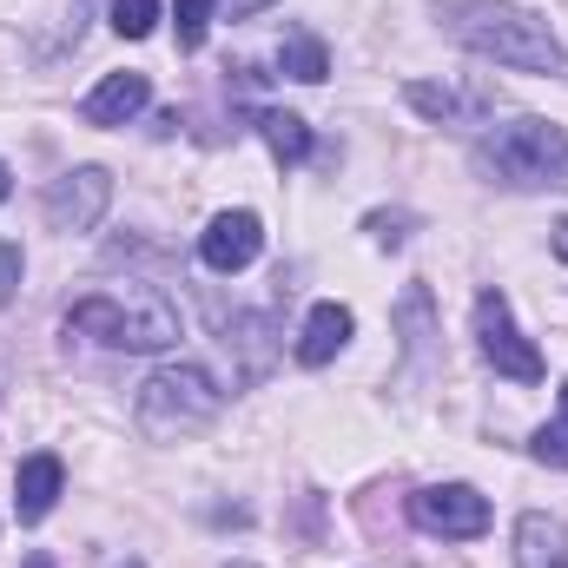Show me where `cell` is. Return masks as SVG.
I'll use <instances>...</instances> for the list:
<instances>
[{"mask_svg": "<svg viewBox=\"0 0 568 568\" xmlns=\"http://www.w3.org/2000/svg\"><path fill=\"white\" fill-rule=\"evenodd\" d=\"M436 20L456 47H469L476 60L516 67V73H549L568 80V47L549 33V20L503 7V0H436Z\"/></svg>", "mask_w": 568, "mask_h": 568, "instance_id": "1", "label": "cell"}, {"mask_svg": "<svg viewBox=\"0 0 568 568\" xmlns=\"http://www.w3.org/2000/svg\"><path fill=\"white\" fill-rule=\"evenodd\" d=\"M476 172L489 185H509V192H568V133L556 120H509V126H489L476 140Z\"/></svg>", "mask_w": 568, "mask_h": 568, "instance_id": "2", "label": "cell"}, {"mask_svg": "<svg viewBox=\"0 0 568 568\" xmlns=\"http://www.w3.org/2000/svg\"><path fill=\"white\" fill-rule=\"evenodd\" d=\"M67 337H93L106 351H165L179 344V311L159 291H93L67 311Z\"/></svg>", "mask_w": 568, "mask_h": 568, "instance_id": "3", "label": "cell"}, {"mask_svg": "<svg viewBox=\"0 0 568 568\" xmlns=\"http://www.w3.org/2000/svg\"><path fill=\"white\" fill-rule=\"evenodd\" d=\"M225 410V390L205 364H165L140 384V429L145 436H192Z\"/></svg>", "mask_w": 568, "mask_h": 568, "instance_id": "4", "label": "cell"}, {"mask_svg": "<svg viewBox=\"0 0 568 568\" xmlns=\"http://www.w3.org/2000/svg\"><path fill=\"white\" fill-rule=\"evenodd\" d=\"M476 344H483V357L496 364V377H516V384H542V351L516 331V317H509V297L503 291H483L476 297Z\"/></svg>", "mask_w": 568, "mask_h": 568, "instance_id": "5", "label": "cell"}, {"mask_svg": "<svg viewBox=\"0 0 568 568\" xmlns=\"http://www.w3.org/2000/svg\"><path fill=\"white\" fill-rule=\"evenodd\" d=\"M410 523L443 542H476V536H489V496L469 483H429L410 496Z\"/></svg>", "mask_w": 568, "mask_h": 568, "instance_id": "6", "label": "cell"}, {"mask_svg": "<svg viewBox=\"0 0 568 568\" xmlns=\"http://www.w3.org/2000/svg\"><path fill=\"white\" fill-rule=\"evenodd\" d=\"M106 205H113V179L100 165H80V172H67V179L47 185V219L60 232H93L106 219Z\"/></svg>", "mask_w": 568, "mask_h": 568, "instance_id": "7", "label": "cell"}, {"mask_svg": "<svg viewBox=\"0 0 568 568\" xmlns=\"http://www.w3.org/2000/svg\"><path fill=\"white\" fill-rule=\"evenodd\" d=\"M258 252H265V225H258V212H219V219L199 232V258H205V272H245Z\"/></svg>", "mask_w": 568, "mask_h": 568, "instance_id": "8", "label": "cell"}, {"mask_svg": "<svg viewBox=\"0 0 568 568\" xmlns=\"http://www.w3.org/2000/svg\"><path fill=\"white\" fill-rule=\"evenodd\" d=\"M145 106H152V80H145V73H106V80L87 93L80 120H87V126H126V120H140Z\"/></svg>", "mask_w": 568, "mask_h": 568, "instance_id": "9", "label": "cell"}, {"mask_svg": "<svg viewBox=\"0 0 568 568\" xmlns=\"http://www.w3.org/2000/svg\"><path fill=\"white\" fill-rule=\"evenodd\" d=\"M60 483H67V469H60V456H53V449L27 456V463H20V476H13V516H20V523H47V516H53V503H60Z\"/></svg>", "mask_w": 568, "mask_h": 568, "instance_id": "10", "label": "cell"}, {"mask_svg": "<svg viewBox=\"0 0 568 568\" xmlns=\"http://www.w3.org/2000/svg\"><path fill=\"white\" fill-rule=\"evenodd\" d=\"M351 331H357V317H351L344 304H331V297H324V304H311L304 337H297V364H311V371H317V364H331V357L351 344Z\"/></svg>", "mask_w": 568, "mask_h": 568, "instance_id": "11", "label": "cell"}, {"mask_svg": "<svg viewBox=\"0 0 568 568\" xmlns=\"http://www.w3.org/2000/svg\"><path fill=\"white\" fill-rule=\"evenodd\" d=\"M516 568H568V529L549 509H529L516 523Z\"/></svg>", "mask_w": 568, "mask_h": 568, "instance_id": "12", "label": "cell"}, {"mask_svg": "<svg viewBox=\"0 0 568 568\" xmlns=\"http://www.w3.org/2000/svg\"><path fill=\"white\" fill-rule=\"evenodd\" d=\"M404 100H410L424 120H483V113H489V93H463V87H436V80H410Z\"/></svg>", "mask_w": 568, "mask_h": 568, "instance_id": "13", "label": "cell"}, {"mask_svg": "<svg viewBox=\"0 0 568 568\" xmlns=\"http://www.w3.org/2000/svg\"><path fill=\"white\" fill-rule=\"evenodd\" d=\"M258 133H265V145H272L278 165H304V159H311V126H304L297 113H258Z\"/></svg>", "mask_w": 568, "mask_h": 568, "instance_id": "14", "label": "cell"}, {"mask_svg": "<svg viewBox=\"0 0 568 568\" xmlns=\"http://www.w3.org/2000/svg\"><path fill=\"white\" fill-rule=\"evenodd\" d=\"M278 67L291 73V80H304V87H317V80L331 73V47H324L317 33H284V47H278Z\"/></svg>", "mask_w": 568, "mask_h": 568, "instance_id": "15", "label": "cell"}, {"mask_svg": "<svg viewBox=\"0 0 568 568\" xmlns=\"http://www.w3.org/2000/svg\"><path fill=\"white\" fill-rule=\"evenodd\" d=\"M172 27H179V53H199L205 33H212V0H179L172 7Z\"/></svg>", "mask_w": 568, "mask_h": 568, "instance_id": "16", "label": "cell"}, {"mask_svg": "<svg viewBox=\"0 0 568 568\" xmlns=\"http://www.w3.org/2000/svg\"><path fill=\"white\" fill-rule=\"evenodd\" d=\"M159 7H165V0H113V33H120V40H145V33L159 27Z\"/></svg>", "mask_w": 568, "mask_h": 568, "instance_id": "17", "label": "cell"}, {"mask_svg": "<svg viewBox=\"0 0 568 568\" xmlns=\"http://www.w3.org/2000/svg\"><path fill=\"white\" fill-rule=\"evenodd\" d=\"M529 456L549 463V469H568V424H542L529 436Z\"/></svg>", "mask_w": 568, "mask_h": 568, "instance_id": "18", "label": "cell"}, {"mask_svg": "<svg viewBox=\"0 0 568 568\" xmlns=\"http://www.w3.org/2000/svg\"><path fill=\"white\" fill-rule=\"evenodd\" d=\"M20 272H27L20 245H13V239H0V304H13V291H20Z\"/></svg>", "mask_w": 568, "mask_h": 568, "instance_id": "19", "label": "cell"}, {"mask_svg": "<svg viewBox=\"0 0 568 568\" xmlns=\"http://www.w3.org/2000/svg\"><path fill=\"white\" fill-rule=\"evenodd\" d=\"M404 225H410V219H384V212H377V219H371V232H377V239H384V245H404V239H410V232H404Z\"/></svg>", "mask_w": 568, "mask_h": 568, "instance_id": "20", "label": "cell"}, {"mask_svg": "<svg viewBox=\"0 0 568 568\" xmlns=\"http://www.w3.org/2000/svg\"><path fill=\"white\" fill-rule=\"evenodd\" d=\"M265 7H278V0H225L232 20H252V13H265Z\"/></svg>", "mask_w": 568, "mask_h": 568, "instance_id": "21", "label": "cell"}, {"mask_svg": "<svg viewBox=\"0 0 568 568\" xmlns=\"http://www.w3.org/2000/svg\"><path fill=\"white\" fill-rule=\"evenodd\" d=\"M556 258H562V265H568V219H562V225H556Z\"/></svg>", "mask_w": 568, "mask_h": 568, "instance_id": "22", "label": "cell"}, {"mask_svg": "<svg viewBox=\"0 0 568 568\" xmlns=\"http://www.w3.org/2000/svg\"><path fill=\"white\" fill-rule=\"evenodd\" d=\"M27 568H53V556H47V549H33V556H27Z\"/></svg>", "mask_w": 568, "mask_h": 568, "instance_id": "23", "label": "cell"}, {"mask_svg": "<svg viewBox=\"0 0 568 568\" xmlns=\"http://www.w3.org/2000/svg\"><path fill=\"white\" fill-rule=\"evenodd\" d=\"M7 192H13V172H7V165H0V199H7Z\"/></svg>", "mask_w": 568, "mask_h": 568, "instance_id": "24", "label": "cell"}, {"mask_svg": "<svg viewBox=\"0 0 568 568\" xmlns=\"http://www.w3.org/2000/svg\"><path fill=\"white\" fill-rule=\"evenodd\" d=\"M562 424H568V384H562Z\"/></svg>", "mask_w": 568, "mask_h": 568, "instance_id": "25", "label": "cell"}, {"mask_svg": "<svg viewBox=\"0 0 568 568\" xmlns=\"http://www.w3.org/2000/svg\"><path fill=\"white\" fill-rule=\"evenodd\" d=\"M120 568H145V562H120Z\"/></svg>", "mask_w": 568, "mask_h": 568, "instance_id": "26", "label": "cell"}, {"mask_svg": "<svg viewBox=\"0 0 568 568\" xmlns=\"http://www.w3.org/2000/svg\"><path fill=\"white\" fill-rule=\"evenodd\" d=\"M232 568H252V562H232Z\"/></svg>", "mask_w": 568, "mask_h": 568, "instance_id": "27", "label": "cell"}]
</instances>
